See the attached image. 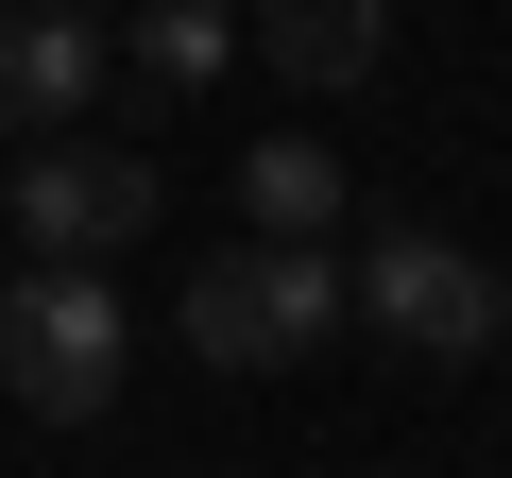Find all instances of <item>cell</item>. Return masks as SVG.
Returning <instances> with one entry per match:
<instances>
[{"label":"cell","instance_id":"cell-7","mask_svg":"<svg viewBox=\"0 0 512 478\" xmlns=\"http://www.w3.org/2000/svg\"><path fill=\"white\" fill-rule=\"evenodd\" d=\"M120 69H137V103H205V86L239 69V0H137Z\"/></svg>","mask_w":512,"mask_h":478},{"label":"cell","instance_id":"cell-1","mask_svg":"<svg viewBox=\"0 0 512 478\" xmlns=\"http://www.w3.org/2000/svg\"><path fill=\"white\" fill-rule=\"evenodd\" d=\"M171 325H188V359H222V376H291V359H325L342 342V257L325 239H222V257L171 291Z\"/></svg>","mask_w":512,"mask_h":478},{"label":"cell","instance_id":"cell-6","mask_svg":"<svg viewBox=\"0 0 512 478\" xmlns=\"http://www.w3.org/2000/svg\"><path fill=\"white\" fill-rule=\"evenodd\" d=\"M239 52H274V86H359L393 52V0H239Z\"/></svg>","mask_w":512,"mask_h":478},{"label":"cell","instance_id":"cell-3","mask_svg":"<svg viewBox=\"0 0 512 478\" xmlns=\"http://www.w3.org/2000/svg\"><path fill=\"white\" fill-rule=\"evenodd\" d=\"M342 325H376L393 359H495L512 342V291L478 239H427V222H376L342 257Z\"/></svg>","mask_w":512,"mask_h":478},{"label":"cell","instance_id":"cell-4","mask_svg":"<svg viewBox=\"0 0 512 478\" xmlns=\"http://www.w3.org/2000/svg\"><path fill=\"white\" fill-rule=\"evenodd\" d=\"M0 205H18V239H35V257H137V239H154V154H120V137H35L18 171H0Z\"/></svg>","mask_w":512,"mask_h":478},{"label":"cell","instance_id":"cell-5","mask_svg":"<svg viewBox=\"0 0 512 478\" xmlns=\"http://www.w3.org/2000/svg\"><path fill=\"white\" fill-rule=\"evenodd\" d=\"M103 86H120V35L86 0H0V137H69L103 120Z\"/></svg>","mask_w":512,"mask_h":478},{"label":"cell","instance_id":"cell-2","mask_svg":"<svg viewBox=\"0 0 512 478\" xmlns=\"http://www.w3.org/2000/svg\"><path fill=\"white\" fill-rule=\"evenodd\" d=\"M137 376V325L103 291V257H35L18 291H0V393H18L35 427H103Z\"/></svg>","mask_w":512,"mask_h":478},{"label":"cell","instance_id":"cell-8","mask_svg":"<svg viewBox=\"0 0 512 478\" xmlns=\"http://www.w3.org/2000/svg\"><path fill=\"white\" fill-rule=\"evenodd\" d=\"M239 222H256V239H325V222H342V154H325V137H256V154H239Z\"/></svg>","mask_w":512,"mask_h":478}]
</instances>
